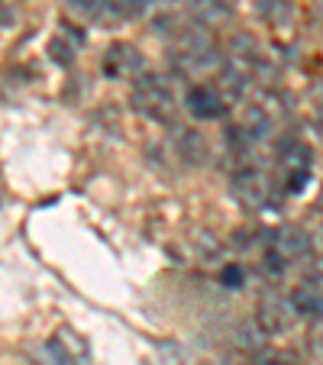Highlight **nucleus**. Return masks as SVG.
Listing matches in <instances>:
<instances>
[{
  "label": "nucleus",
  "mask_w": 323,
  "mask_h": 365,
  "mask_svg": "<svg viewBox=\"0 0 323 365\" xmlns=\"http://www.w3.org/2000/svg\"><path fill=\"white\" fill-rule=\"evenodd\" d=\"M220 284L227 291H240L242 284H246V269H242V265H236V262L223 265V269H220Z\"/></svg>",
  "instance_id": "4468645a"
},
{
  "label": "nucleus",
  "mask_w": 323,
  "mask_h": 365,
  "mask_svg": "<svg viewBox=\"0 0 323 365\" xmlns=\"http://www.w3.org/2000/svg\"><path fill=\"white\" fill-rule=\"evenodd\" d=\"M155 4H172V0H155Z\"/></svg>",
  "instance_id": "aec40b11"
},
{
  "label": "nucleus",
  "mask_w": 323,
  "mask_h": 365,
  "mask_svg": "<svg viewBox=\"0 0 323 365\" xmlns=\"http://www.w3.org/2000/svg\"><path fill=\"white\" fill-rule=\"evenodd\" d=\"M301 272H304V282H314L323 288V255H314L310 252L307 259L301 262Z\"/></svg>",
  "instance_id": "dca6fc26"
},
{
  "label": "nucleus",
  "mask_w": 323,
  "mask_h": 365,
  "mask_svg": "<svg viewBox=\"0 0 323 365\" xmlns=\"http://www.w3.org/2000/svg\"><path fill=\"white\" fill-rule=\"evenodd\" d=\"M158 356H162V365H198V356L188 346L175 343V339L158 343Z\"/></svg>",
  "instance_id": "f8f14e48"
},
{
  "label": "nucleus",
  "mask_w": 323,
  "mask_h": 365,
  "mask_svg": "<svg viewBox=\"0 0 323 365\" xmlns=\"http://www.w3.org/2000/svg\"><path fill=\"white\" fill-rule=\"evenodd\" d=\"M172 145L185 162H194V165H204L207 155H210V145L191 126H172Z\"/></svg>",
  "instance_id": "1a4fd4ad"
},
{
  "label": "nucleus",
  "mask_w": 323,
  "mask_h": 365,
  "mask_svg": "<svg viewBox=\"0 0 323 365\" xmlns=\"http://www.w3.org/2000/svg\"><path fill=\"white\" fill-rule=\"evenodd\" d=\"M188 7H191V16L204 26H227L233 23V7H230L227 0H188Z\"/></svg>",
  "instance_id": "9d476101"
},
{
  "label": "nucleus",
  "mask_w": 323,
  "mask_h": 365,
  "mask_svg": "<svg viewBox=\"0 0 323 365\" xmlns=\"http://www.w3.org/2000/svg\"><path fill=\"white\" fill-rule=\"evenodd\" d=\"M291 304L301 317H323V288L314 282H301L294 291H291Z\"/></svg>",
  "instance_id": "9b49d317"
},
{
  "label": "nucleus",
  "mask_w": 323,
  "mask_h": 365,
  "mask_svg": "<svg viewBox=\"0 0 323 365\" xmlns=\"http://www.w3.org/2000/svg\"><path fill=\"white\" fill-rule=\"evenodd\" d=\"M71 4L88 16H103L107 10H117V0H71Z\"/></svg>",
  "instance_id": "a211bd4d"
},
{
  "label": "nucleus",
  "mask_w": 323,
  "mask_h": 365,
  "mask_svg": "<svg viewBox=\"0 0 323 365\" xmlns=\"http://www.w3.org/2000/svg\"><path fill=\"white\" fill-rule=\"evenodd\" d=\"M188 110H191V117L198 120H217L227 113V97L220 94V91L210 84H194V88H188Z\"/></svg>",
  "instance_id": "6e6552de"
},
{
  "label": "nucleus",
  "mask_w": 323,
  "mask_h": 365,
  "mask_svg": "<svg viewBox=\"0 0 323 365\" xmlns=\"http://www.w3.org/2000/svg\"><path fill=\"white\" fill-rule=\"evenodd\" d=\"M320 204H323V197H320Z\"/></svg>",
  "instance_id": "4be33fe9"
},
{
  "label": "nucleus",
  "mask_w": 323,
  "mask_h": 365,
  "mask_svg": "<svg viewBox=\"0 0 323 365\" xmlns=\"http://www.w3.org/2000/svg\"><path fill=\"white\" fill-rule=\"evenodd\" d=\"M307 349L317 362H323V317H317L307 330Z\"/></svg>",
  "instance_id": "f3484780"
},
{
  "label": "nucleus",
  "mask_w": 323,
  "mask_h": 365,
  "mask_svg": "<svg viewBox=\"0 0 323 365\" xmlns=\"http://www.w3.org/2000/svg\"><path fill=\"white\" fill-rule=\"evenodd\" d=\"M133 103H136L139 113H145L155 123H172L175 110H178L172 84L162 75H152V71H143L136 78V84H133Z\"/></svg>",
  "instance_id": "f257e3e1"
},
{
  "label": "nucleus",
  "mask_w": 323,
  "mask_h": 365,
  "mask_svg": "<svg viewBox=\"0 0 323 365\" xmlns=\"http://www.w3.org/2000/svg\"><path fill=\"white\" fill-rule=\"evenodd\" d=\"M278 168H282L284 175V191L288 194H304L310 185V168H314V155H310V149L304 143H297V139H288V143H282V149H278Z\"/></svg>",
  "instance_id": "20e7f679"
},
{
  "label": "nucleus",
  "mask_w": 323,
  "mask_h": 365,
  "mask_svg": "<svg viewBox=\"0 0 323 365\" xmlns=\"http://www.w3.org/2000/svg\"><path fill=\"white\" fill-rule=\"evenodd\" d=\"M230 191L240 200L246 210H272V194H275V185L268 181V175L262 172L259 165H246L236 168L233 181H230Z\"/></svg>",
  "instance_id": "7ed1b4c3"
},
{
  "label": "nucleus",
  "mask_w": 323,
  "mask_h": 365,
  "mask_svg": "<svg viewBox=\"0 0 323 365\" xmlns=\"http://www.w3.org/2000/svg\"><path fill=\"white\" fill-rule=\"evenodd\" d=\"M252 365H297V359L284 349H262V352H255Z\"/></svg>",
  "instance_id": "2eb2a0df"
},
{
  "label": "nucleus",
  "mask_w": 323,
  "mask_h": 365,
  "mask_svg": "<svg viewBox=\"0 0 323 365\" xmlns=\"http://www.w3.org/2000/svg\"><path fill=\"white\" fill-rule=\"evenodd\" d=\"M145 71V58L136 46L130 42H113L107 48V56H103V75L107 78H139Z\"/></svg>",
  "instance_id": "0eeeda50"
},
{
  "label": "nucleus",
  "mask_w": 323,
  "mask_h": 365,
  "mask_svg": "<svg viewBox=\"0 0 323 365\" xmlns=\"http://www.w3.org/2000/svg\"><path fill=\"white\" fill-rule=\"evenodd\" d=\"M265 249L272 255H278L284 265H294V262H304L314 252V242H310L307 230L301 227H278L265 236Z\"/></svg>",
  "instance_id": "423d86ee"
},
{
  "label": "nucleus",
  "mask_w": 323,
  "mask_h": 365,
  "mask_svg": "<svg viewBox=\"0 0 323 365\" xmlns=\"http://www.w3.org/2000/svg\"><path fill=\"white\" fill-rule=\"evenodd\" d=\"M320 107H323V88H320Z\"/></svg>",
  "instance_id": "412c9836"
},
{
  "label": "nucleus",
  "mask_w": 323,
  "mask_h": 365,
  "mask_svg": "<svg viewBox=\"0 0 323 365\" xmlns=\"http://www.w3.org/2000/svg\"><path fill=\"white\" fill-rule=\"evenodd\" d=\"M297 314L294 304H291V297H282V294H265L259 301V307H255V327H259L265 336H282V333H288L291 327L297 324Z\"/></svg>",
  "instance_id": "39448f33"
},
{
  "label": "nucleus",
  "mask_w": 323,
  "mask_h": 365,
  "mask_svg": "<svg viewBox=\"0 0 323 365\" xmlns=\"http://www.w3.org/2000/svg\"><path fill=\"white\" fill-rule=\"evenodd\" d=\"M259 16L268 23H284L291 16V0H259Z\"/></svg>",
  "instance_id": "ddd939ff"
},
{
  "label": "nucleus",
  "mask_w": 323,
  "mask_h": 365,
  "mask_svg": "<svg viewBox=\"0 0 323 365\" xmlns=\"http://www.w3.org/2000/svg\"><path fill=\"white\" fill-rule=\"evenodd\" d=\"M36 365H91V346L75 327H58L39 346V362Z\"/></svg>",
  "instance_id": "f03ea898"
},
{
  "label": "nucleus",
  "mask_w": 323,
  "mask_h": 365,
  "mask_svg": "<svg viewBox=\"0 0 323 365\" xmlns=\"http://www.w3.org/2000/svg\"><path fill=\"white\" fill-rule=\"evenodd\" d=\"M48 52H52V58H56L58 65H71L75 62V46L65 39H52L48 42Z\"/></svg>",
  "instance_id": "6ab92c4d"
}]
</instances>
